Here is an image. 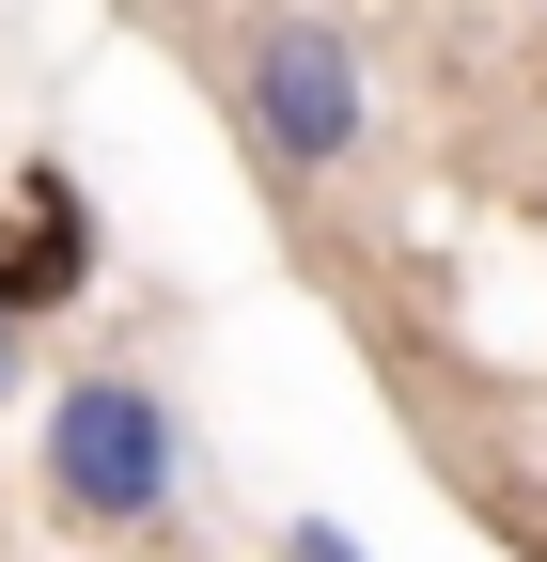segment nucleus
<instances>
[{
  "mask_svg": "<svg viewBox=\"0 0 547 562\" xmlns=\"http://www.w3.org/2000/svg\"><path fill=\"white\" fill-rule=\"evenodd\" d=\"M282 562H376V547H360L345 516H298V531H282Z\"/></svg>",
  "mask_w": 547,
  "mask_h": 562,
  "instance_id": "20e7f679",
  "label": "nucleus"
},
{
  "mask_svg": "<svg viewBox=\"0 0 547 562\" xmlns=\"http://www.w3.org/2000/svg\"><path fill=\"white\" fill-rule=\"evenodd\" d=\"M0 297H16L32 328L94 297V188L63 157H16V235H0Z\"/></svg>",
  "mask_w": 547,
  "mask_h": 562,
  "instance_id": "7ed1b4c3",
  "label": "nucleus"
},
{
  "mask_svg": "<svg viewBox=\"0 0 547 562\" xmlns=\"http://www.w3.org/2000/svg\"><path fill=\"white\" fill-rule=\"evenodd\" d=\"M16 375H32V313L0 297V391H16Z\"/></svg>",
  "mask_w": 547,
  "mask_h": 562,
  "instance_id": "39448f33",
  "label": "nucleus"
},
{
  "mask_svg": "<svg viewBox=\"0 0 547 562\" xmlns=\"http://www.w3.org/2000/svg\"><path fill=\"white\" fill-rule=\"evenodd\" d=\"M235 140L282 188H345L376 157V63H360V32L328 0H266L235 32Z\"/></svg>",
  "mask_w": 547,
  "mask_h": 562,
  "instance_id": "f03ea898",
  "label": "nucleus"
},
{
  "mask_svg": "<svg viewBox=\"0 0 547 562\" xmlns=\"http://www.w3.org/2000/svg\"><path fill=\"white\" fill-rule=\"evenodd\" d=\"M32 484H47L63 531L142 547V531L188 501V422H172V391L125 375V360H79V375L47 391V422H32Z\"/></svg>",
  "mask_w": 547,
  "mask_h": 562,
  "instance_id": "f257e3e1",
  "label": "nucleus"
}]
</instances>
